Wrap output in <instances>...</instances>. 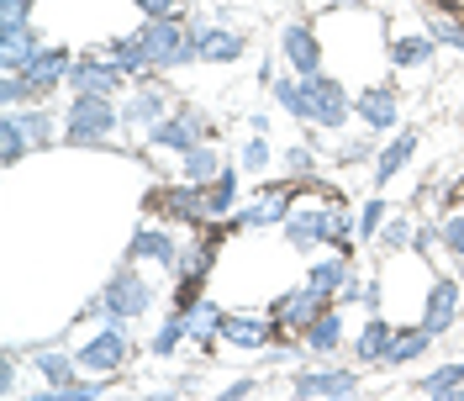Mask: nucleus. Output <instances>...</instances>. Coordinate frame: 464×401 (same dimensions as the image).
I'll list each match as a JSON object with an SVG mask.
<instances>
[{"instance_id":"f03ea898","label":"nucleus","mask_w":464,"mask_h":401,"mask_svg":"<svg viewBox=\"0 0 464 401\" xmlns=\"http://www.w3.org/2000/svg\"><path fill=\"white\" fill-rule=\"evenodd\" d=\"M143 43H148V64H153L159 74L196 64V27H190V11L148 16V22H143Z\"/></svg>"},{"instance_id":"dca6fc26","label":"nucleus","mask_w":464,"mask_h":401,"mask_svg":"<svg viewBox=\"0 0 464 401\" xmlns=\"http://www.w3.org/2000/svg\"><path fill=\"white\" fill-rule=\"evenodd\" d=\"M353 391H359V370H338L333 359L290 375V396H353Z\"/></svg>"},{"instance_id":"39448f33","label":"nucleus","mask_w":464,"mask_h":401,"mask_svg":"<svg viewBox=\"0 0 464 401\" xmlns=\"http://www.w3.org/2000/svg\"><path fill=\"white\" fill-rule=\"evenodd\" d=\"M74 359H80V370L85 375H121L127 370V359H132V333H127V322H106L95 338L74 348Z\"/></svg>"},{"instance_id":"f3484780","label":"nucleus","mask_w":464,"mask_h":401,"mask_svg":"<svg viewBox=\"0 0 464 401\" xmlns=\"http://www.w3.org/2000/svg\"><path fill=\"white\" fill-rule=\"evenodd\" d=\"M143 143L153 148V153H174V159H179V153H190L196 143H206V132L185 112H179V106H174L164 122H153V127L143 132Z\"/></svg>"},{"instance_id":"a18cd8bd","label":"nucleus","mask_w":464,"mask_h":401,"mask_svg":"<svg viewBox=\"0 0 464 401\" xmlns=\"http://www.w3.org/2000/svg\"><path fill=\"white\" fill-rule=\"evenodd\" d=\"M37 0H0V27H27Z\"/></svg>"},{"instance_id":"79ce46f5","label":"nucleus","mask_w":464,"mask_h":401,"mask_svg":"<svg viewBox=\"0 0 464 401\" xmlns=\"http://www.w3.org/2000/svg\"><path fill=\"white\" fill-rule=\"evenodd\" d=\"M411 238H417V222H411V217H391V222L380 228V249H385V254H401V249H411Z\"/></svg>"},{"instance_id":"423d86ee","label":"nucleus","mask_w":464,"mask_h":401,"mask_svg":"<svg viewBox=\"0 0 464 401\" xmlns=\"http://www.w3.org/2000/svg\"><path fill=\"white\" fill-rule=\"evenodd\" d=\"M459 312H464L459 275H433V280H428V296H422V312H417V322H422L433 338H443L449 328H459Z\"/></svg>"},{"instance_id":"4468645a","label":"nucleus","mask_w":464,"mask_h":401,"mask_svg":"<svg viewBox=\"0 0 464 401\" xmlns=\"http://www.w3.org/2000/svg\"><path fill=\"white\" fill-rule=\"evenodd\" d=\"M153 74H159V69H153ZM153 74H143V80H138V90L121 101V127H143V132H148L153 122H164V116L174 112V95L153 85Z\"/></svg>"},{"instance_id":"f8f14e48","label":"nucleus","mask_w":464,"mask_h":401,"mask_svg":"<svg viewBox=\"0 0 464 401\" xmlns=\"http://www.w3.org/2000/svg\"><path fill=\"white\" fill-rule=\"evenodd\" d=\"M312 191H322V185H312ZM301 196H306V191H301ZM301 196H295V206H290V217H285V238H290V249L312 254V249L327 243V222H322V211H327V191H322L317 200H306V206H301Z\"/></svg>"},{"instance_id":"de8ad7c7","label":"nucleus","mask_w":464,"mask_h":401,"mask_svg":"<svg viewBox=\"0 0 464 401\" xmlns=\"http://www.w3.org/2000/svg\"><path fill=\"white\" fill-rule=\"evenodd\" d=\"M433 249H438V222H417V238H411V254L433 259Z\"/></svg>"},{"instance_id":"5701e85b","label":"nucleus","mask_w":464,"mask_h":401,"mask_svg":"<svg viewBox=\"0 0 464 401\" xmlns=\"http://www.w3.org/2000/svg\"><path fill=\"white\" fill-rule=\"evenodd\" d=\"M417 148H422V132H417V127H401L391 143H380V153H375V191L380 185H391V180L417 159Z\"/></svg>"},{"instance_id":"a878e982","label":"nucleus","mask_w":464,"mask_h":401,"mask_svg":"<svg viewBox=\"0 0 464 401\" xmlns=\"http://www.w3.org/2000/svg\"><path fill=\"white\" fill-rule=\"evenodd\" d=\"M32 375H37L48 391H63V386L80 375V359H74L69 348H37V354H32Z\"/></svg>"},{"instance_id":"8fccbe9b","label":"nucleus","mask_w":464,"mask_h":401,"mask_svg":"<svg viewBox=\"0 0 464 401\" xmlns=\"http://www.w3.org/2000/svg\"><path fill=\"white\" fill-rule=\"evenodd\" d=\"M16 354H5V359H0V396H16Z\"/></svg>"},{"instance_id":"c03bdc74","label":"nucleus","mask_w":464,"mask_h":401,"mask_svg":"<svg viewBox=\"0 0 464 401\" xmlns=\"http://www.w3.org/2000/svg\"><path fill=\"white\" fill-rule=\"evenodd\" d=\"M0 101H5V112H22V106H32L27 74H5V80H0Z\"/></svg>"},{"instance_id":"b1692460","label":"nucleus","mask_w":464,"mask_h":401,"mask_svg":"<svg viewBox=\"0 0 464 401\" xmlns=\"http://www.w3.org/2000/svg\"><path fill=\"white\" fill-rule=\"evenodd\" d=\"M37 48H43L37 22H27V27H0V69L5 74H22L32 58H37Z\"/></svg>"},{"instance_id":"58836bf2","label":"nucleus","mask_w":464,"mask_h":401,"mask_svg":"<svg viewBox=\"0 0 464 401\" xmlns=\"http://www.w3.org/2000/svg\"><path fill=\"white\" fill-rule=\"evenodd\" d=\"M22 127H27V138H32V148H48L58 138V122H53V112L48 106H22Z\"/></svg>"},{"instance_id":"a211bd4d","label":"nucleus","mask_w":464,"mask_h":401,"mask_svg":"<svg viewBox=\"0 0 464 401\" xmlns=\"http://www.w3.org/2000/svg\"><path fill=\"white\" fill-rule=\"evenodd\" d=\"M190 27H196V58H206V64H237L248 54L243 32H227L217 22H206V16H190Z\"/></svg>"},{"instance_id":"37998d69","label":"nucleus","mask_w":464,"mask_h":401,"mask_svg":"<svg viewBox=\"0 0 464 401\" xmlns=\"http://www.w3.org/2000/svg\"><path fill=\"white\" fill-rule=\"evenodd\" d=\"M285 174L290 180H317V148L312 143H290L285 148Z\"/></svg>"},{"instance_id":"4c0bfd02","label":"nucleus","mask_w":464,"mask_h":401,"mask_svg":"<svg viewBox=\"0 0 464 401\" xmlns=\"http://www.w3.org/2000/svg\"><path fill=\"white\" fill-rule=\"evenodd\" d=\"M185 338H190V322H185V312H174V307H169V317H164V328L153 333L148 354H153V359H169V354L185 344Z\"/></svg>"},{"instance_id":"864d4df0","label":"nucleus","mask_w":464,"mask_h":401,"mask_svg":"<svg viewBox=\"0 0 464 401\" xmlns=\"http://www.w3.org/2000/svg\"><path fill=\"white\" fill-rule=\"evenodd\" d=\"M459 286H464V269H459Z\"/></svg>"},{"instance_id":"603ef678","label":"nucleus","mask_w":464,"mask_h":401,"mask_svg":"<svg viewBox=\"0 0 464 401\" xmlns=\"http://www.w3.org/2000/svg\"><path fill=\"white\" fill-rule=\"evenodd\" d=\"M364 286H370V280H359V275H353V280L338 290V307H353V301H364Z\"/></svg>"},{"instance_id":"c85d7f7f","label":"nucleus","mask_w":464,"mask_h":401,"mask_svg":"<svg viewBox=\"0 0 464 401\" xmlns=\"http://www.w3.org/2000/svg\"><path fill=\"white\" fill-rule=\"evenodd\" d=\"M237 196H243V170H237V164H227V170L206 185V211H211V222L232 217V211H237Z\"/></svg>"},{"instance_id":"20e7f679","label":"nucleus","mask_w":464,"mask_h":401,"mask_svg":"<svg viewBox=\"0 0 464 401\" xmlns=\"http://www.w3.org/2000/svg\"><path fill=\"white\" fill-rule=\"evenodd\" d=\"M101 301H106V322H138V317L153 312V301H159V290L148 286L143 275L132 269V259L116 269L111 280L101 286Z\"/></svg>"},{"instance_id":"1a4fd4ad","label":"nucleus","mask_w":464,"mask_h":401,"mask_svg":"<svg viewBox=\"0 0 464 401\" xmlns=\"http://www.w3.org/2000/svg\"><path fill=\"white\" fill-rule=\"evenodd\" d=\"M306 95H312V127H322V132H338L348 116H353V95L333 74H312L306 80Z\"/></svg>"},{"instance_id":"ea45409f","label":"nucleus","mask_w":464,"mask_h":401,"mask_svg":"<svg viewBox=\"0 0 464 401\" xmlns=\"http://www.w3.org/2000/svg\"><path fill=\"white\" fill-rule=\"evenodd\" d=\"M438 249L464 264V211H443L438 217Z\"/></svg>"},{"instance_id":"bb28decb","label":"nucleus","mask_w":464,"mask_h":401,"mask_svg":"<svg viewBox=\"0 0 464 401\" xmlns=\"http://www.w3.org/2000/svg\"><path fill=\"white\" fill-rule=\"evenodd\" d=\"M433 54H438V37L428 27L391 37V64H396V69H428V64H433Z\"/></svg>"},{"instance_id":"aec40b11","label":"nucleus","mask_w":464,"mask_h":401,"mask_svg":"<svg viewBox=\"0 0 464 401\" xmlns=\"http://www.w3.org/2000/svg\"><path fill=\"white\" fill-rule=\"evenodd\" d=\"M306 354H317V359H333L338 348H343V338H348V322H343V307L333 301V307H322L312 322H306Z\"/></svg>"},{"instance_id":"ddd939ff","label":"nucleus","mask_w":464,"mask_h":401,"mask_svg":"<svg viewBox=\"0 0 464 401\" xmlns=\"http://www.w3.org/2000/svg\"><path fill=\"white\" fill-rule=\"evenodd\" d=\"M69 64H74V54H69V48H58V43H43V48H37V58L22 69V74H27V85H32V106H43V101L69 80Z\"/></svg>"},{"instance_id":"412c9836","label":"nucleus","mask_w":464,"mask_h":401,"mask_svg":"<svg viewBox=\"0 0 464 401\" xmlns=\"http://www.w3.org/2000/svg\"><path fill=\"white\" fill-rule=\"evenodd\" d=\"M391 344H396V322H391V317H380V312H370V322H364V328H359V338H353V359H359V365H370V370H385Z\"/></svg>"},{"instance_id":"393cba45","label":"nucleus","mask_w":464,"mask_h":401,"mask_svg":"<svg viewBox=\"0 0 464 401\" xmlns=\"http://www.w3.org/2000/svg\"><path fill=\"white\" fill-rule=\"evenodd\" d=\"M101 54L111 58L116 69L127 74V80H143V74H153V64H148V43H143V27L127 32V37H111Z\"/></svg>"},{"instance_id":"2eb2a0df","label":"nucleus","mask_w":464,"mask_h":401,"mask_svg":"<svg viewBox=\"0 0 464 401\" xmlns=\"http://www.w3.org/2000/svg\"><path fill=\"white\" fill-rule=\"evenodd\" d=\"M222 344L237 354H259L275 344V317L269 312H227L222 317Z\"/></svg>"},{"instance_id":"3c124183","label":"nucleus","mask_w":464,"mask_h":401,"mask_svg":"<svg viewBox=\"0 0 464 401\" xmlns=\"http://www.w3.org/2000/svg\"><path fill=\"white\" fill-rule=\"evenodd\" d=\"M132 5H138L143 16H174V11H185L179 0H132Z\"/></svg>"},{"instance_id":"6e6552de","label":"nucleus","mask_w":464,"mask_h":401,"mask_svg":"<svg viewBox=\"0 0 464 401\" xmlns=\"http://www.w3.org/2000/svg\"><path fill=\"white\" fill-rule=\"evenodd\" d=\"M179 254H185V249H179V238H174V222H159V217H153V222H138V232L127 238V259H132V264L148 259V264H159V269H174Z\"/></svg>"},{"instance_id":"72a5a7b5","label":"nucleus","mask_w":464,"mask_h":401,"mask_svg":"<svg viewBox=\"0 0 464 401\" xmlns=\"http://www.w3.org/2000/svg\"><path fill=\"white\" fill-rule=\"evenodd\" d=\"M322 222H327V249H338V254H348L353 249V211H348L338 196H327V211H322Z\"/></svg>"},{"instance_id":"f257e3e1","label":"nucleus","mask_w":464,"mask_h":401,"mask_svg":"<svg viewBox=\"0 0 464 401\" xmlns=\"http://www.w3.org/2000/svg\"><path fill=\"white\" fill-rule=\"evenodd\" d=\"M121 127L116 95H69L63 106V143L69 148H106Z\"/></svg>"},{"instance_id":"c9c22d12","label":"nucleus","mask_w":464,"mask_h":401,"mask_svg":"<svg viewBox=\"0 0 464 401\" xmlns=\"http://www.w3.org/2000/svg\"><path fill=\"white\" fill-rule=\"evenodd\" d=\"M385 222H391V206H385L380 191H375V196L353 211V232H359V243H380V228H385Z\"/></svg>"},{"instance_id":"4be33fe9","label":"nucleus","mask_w":464,"mask_h":401,"mask_svg":"<svg viewBox=\"0 0 464 401\" xmlns=\"http://www.w3.org/2000/svg\"><path fill=\"white\" fill-rule=\"evenodd\" d=\"M222 317H227V307H217L211 296H201V301L185 312V322H190V344H196L201 359H211V354L222 348Z\"/></svg>"},{"instance_id":"49530a36","label":"nucleus","mask_w":464,"mask_h":401,"mask_svg":"<svg viewBox=\"0 0 464 401\" xmlns=\"http://www.w3.org/2000/svg\"><path fill=\"white\" fill-rule=\"evenodd\" d=\"M375 153V132L370 138H348L343 148H338V164H359V159H370Z\"/></svg>"},{"instance_id":"7ed1b4c3","label":"nucleus","mask_w":464,"mask_h":401,"mask_svg":"<svg viewBox=\"0 0 464 401\" xmlns=\"http://www.w3.org/2000/svg\"><path fill=\"white\" fill-rule=\"evenodd\" d=\"M148 217H164V222H174V228H190L201 232L206 222H211V211H206V185H196V180H179V185H153L143 196Z\"/></svg>"},{"instance_id":"9d476101","label":"nucleus","mask_w":464,"mask_h":401,"mask_svg":"<svg viewBox=\"0 0 464 401\" xmlns=\"http://www.w3.org/2000/svg\"><path fill=\"white\" fill-rule=\"evenodd\" d=\"M280 58L290 64V74L312 80V74H322L327 48H322V37L312 32V22H285V32H280Z\"/></svg>"},{"instance_id":"09e8293b","label":"nucleus","mask_w":464,"mask_h":401,"mask_svg":"<svg viewBox=\"0 0 464 401\" xmlns=\"http://www.w3.org/2000/svg\"><path fill=\"white\" fill-rule=\"evenodd\" d=\"M259 391V380L254 375H237V380H227V391H222V401H248Z\"/></svg>"},{"instance_id":"e433bc0d","label":"nucleus","mask_w":464,"mask_h":401,"mask_svg":"<svg viewBox=\"0 0 464 401\" xmlns=\"http://www.w3.org/2000/svg\"><path fill=\"white\" fill-rule=\"evenodd\" d=\"M27 153H32V138H27V127H22V116L5 112V122H0V159L5 164H22Z\"/></svg>"},{"instance_id":"6ab92c4d","label":"nucleus","mask_w":464,"mask_h":401,"mask_svg":"<svg viewBox=\"0 0 464 401\" xmlns=\"http://www.w3.org/2000/svg\"><path fill=\"white\" fill-rule=\"evenodd\" d=\"M353 116L370 127V132H391L396 122H401V95L391 85H370L353 95Z\"/></svg>"},{"instance_id":"9b49d317","label":"nucleus","mask_w":464,"mask_h":401,"mask_svg":"<svg viewBox=\"0 0 464 401\" xmlns=\"http://www.w3.org/2000/svg\"><path fill=\"white\" fill-rule=\"evenodd\" d=\"M322 307H333L317 286H295L285 296H275L269 301V317H275V333H306V322L322 312Z\"/></svg>"},{"instance_id":"0eeeda50","label":"nucleus","mask_w":464,"mask_h":401,"mask_svg":"<svg viewBox=\"0 0 464 401\" xmlns=\"http://www.w3.org/2000/svg\"><path fill=\"white\" fill-rule=\"evenodd\" d=\"M121 85H127V74L106 54H74L69 80H63L69 95H121Z\"/></svg>"},{"instance_id":"f704fd0d","label":"nucleus","mask_w":464,"mask_h":401,"mask_svg":"<svg viewBox=\"0 0 464 401\" xmlns=\"http://www.w3.org/2000/svg\"><path fill=\"white\" fill-rule=\"evenodd\" d=\"M428 32L438 37V48H459L464 54V11H438V5H428Z\"/></svg>"},{"instance_id":"7c9ffc66","label":"nucleus","mask_w":464,"mask_h":401,"mask_svg":"<svg viewBox=\"0 0 464 401\" xmlns=\"http://www.w3.org/2000/svg\"><path fill=\"white\" fill-rule=\"evenodd\" d=\"M417 391L433 401H459L464 396V359H449V365H438V370L417 375Z\"/></svg>"},{"instance_id":"2f4dec72","label":"nucleus","mask_w":464,"mask_h":401,"mask_svg":"<svg viewBox=\"0 0 464 401\" xmlns=\"http://www.w3.org/2000/svg\"><path fill=\"white\" fill-rule=\"evenodd\" d=\"M269 101L285 116H295V122H312V95H306V80H301V74H275Z\"/></svg>"},{"instance_id":"c756f323","label":"nucleus","mask_w":464,"mask_h":401,"mask_svg":"<svg viewBox=\"0 0 464 401\" xmlns=\"http://www.w3.org/2000/svg\"><path fill=\"white\" fill-rule=\"evenodd\" d=\"M348 280H353V264H348V254H338V249L306 269V286H317L327 301H338V290H343Z\"/></svg>"},{"instance_id":"a19ab883","label":"nucleus","mask_w":464,"mask_h":401,"mask_svg":"<svg viewBox=\"0 0 464 401\" xmlns=\"http://www.w3.org/2000/svg\"><path fill=\"white\" fill-rule=\"evenodd\" d=\"M269 159H275V153H269V138H264V132H254L248 143H237V170L243 174H264Z\"/></svg>"},{"instance_id":"cd10ccee","label":"nucleus","mask_w":464,"mask_h":401,"mask_svg":"<svg viewBox=\"0 0 464 401\" xmlns=\"http://www.w3.org/2000/svg\"><path fill=\"white\" fill-rule=\"evenodd\" d=\"M227 170V159H222V148H217V138H206V143H196L190 153H179V180H196V185H211L217 174Z\"/></svg>"},{"instance_id":"473e14b6","label":"nucleus","mask_w":464,"mask_h":401,"mask_svg":"<svg viewBox=\"0 0 464 401\" xmlns=\"http://www.w3.org/2000/svg\"><path fill=\"white\" fill-rule=\"evenodd\" d=\"M422 354H433V333H428L422 322H411V328H396V344H391V359H385V370L417 365Z\"/></svg>"}]
</instances>
